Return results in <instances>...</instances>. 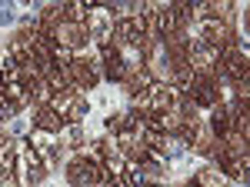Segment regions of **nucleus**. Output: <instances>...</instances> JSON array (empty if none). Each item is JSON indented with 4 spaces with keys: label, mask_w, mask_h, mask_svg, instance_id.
Returning <instances> with one entry per match:
<instances>
[{
    "label": "nucleus",
    "mask_w": 250,
    "mask_h": 187,
    "mask_svg": "<svg viewBox=\"0 0 250 187\" xmlns=\"http://www.w3.org/2000/svg\"><path fill=\"white\" fill-rule=\"evenodd\" d=\"M87 34L90 40H97L100 47H107V44H114V17H110V7L107 10H100V7H90V17H87Z\"/></svg>",
    "instance_id": "obj_8"
},
{
    "label": "nucleus",
    "mask_w": 250,
    "mask_h": 187,
    "mask_svg": "<svg viewBox=\"0 0 250 187\" xmlns=\"http://www.w3.org/2000/svg\"><path fill=\"white\" fill-rule=\"evenodd\" d=\"M37 20H40V27H43V34H50L54 27H60V23L67 20V3H50V7H43Z\"/></svg>",
    "instance_id": "obj_15"
},
{
    "label": "nucleus",
    "mask_w": 250,
    "mask_h": 187,
    "mask_svg": "<svg viewBox=\"0 0 250 187\" xmlns=\"http://www.w3.org/2000/svg\"><path fill=\"white\" fill-rule=\"evenodd\" d=\"M20 164H23V181H27V184H43V177H47V164H43L30 147L23 150Z\"/></svg>",
    "instance_id": "obj_13"
},
{
    "label": "nucleus",
    "mask_w": 250,
    "mask_h": 187,
    "mask_svg": "<svg viewBox=\"0 0 250 187\" xmlns=\"http://www.w3.org/2000/svg\"><path fill=\"white\" fill-rule=\"evenodd\" d=\"M207 127H210V134L217 137V140H227V137L233 134V111L227 107V104H213Z\"/></svg>",
    "instance_id": "obj_12"
},
{
    "label": "nucleus",
    "mask_w": 250,
    "mask_h": 187,
    "mask_svg": "<svg viewBox=\"0 0 250 187\" xmlns=\"http://www.w3.org/2000/svg\"><path fill=\"white\" fill-rule=\"evenodd\" d=\"M34 127H40V131H50V134H57V131H63L67 124L60 120V114L47 104V107H37L34 111Z\"/></svg>",
    "instance_id": "obj_14"
},
{
    "label": "nucleus",
    "mask_w": 250,
    "mask_h": 187,
    "mask_svg": "<svg viewBox=\"0 0 250 187\" xmlns=\"http://www.w3.org/2000/svg\"><path fill=\"white\" fill-rule=\"evenodd\" d=\"M14 14H10V7H0V20H10Z\"/></svg>",
    "instance_id": "obj_24"
},
{
    "label": "nucleus",
    "mask_w": 250,
    "mask_h": 187,
    "mask_svg": "<svg viewBox=\"0 0 250 187\" xmlns=\"http://www.w3.org/2000/svg\"><path fill=\"white\" fill-rule=\"evenodd\" d=\"M90 7H94V3H83V0L67 3V20H74V23H87V17H90Z\"/></svg>",
    "instance_id": "obj_20"
},
{
    "label": "nucleus",
    "mask_w": 250,
    "mask_h": 187,
    "mask_svg": "<svg viewBox=\"0 0 250 187\" xmlns=\"http://www.w3.org/2000/svg\"><path fill=\"white\" fill-rule=\"evenodd\" d=\"M3 140H7V134H3V131H0V144H3Z\"/></svg>",
    "instance_id": "obj_25"
},
{
    "label": "nucleus",
    "mask_w": 250,
    "mask_h": 187,
    "mask_svg": "<svg viewBox=\"0 0 250 187\" xmlns=\"http://www.w3.org/2000/svg\"><path fill=\"white\" fill-rule=\"evenodd\" d=\"M47 37L54 40L57 47H67V50H74V54H77V50H83V47L90 44L87 27H83V23H74V20H63V23H60V27H54Z\"/></svg>",
    "instance_id": "obj_6"
},
{
    "label": "nucleus",
    "mask_w": 250,
    "mask_h": 187,
    "mask_svg": "<svg viewBox=\"0 0 250 187\" xmlns=\"http://www.w3.org/2000/svg\"><path fill=\"white\" fill-rule=\"evenodd\" d=\"M77 154L83 157V161H90V164H97V167H104V161H107V144H83Z\"/></svg>",
    "instance_id": "obj_19"
},
{
    "label": "nucleus",
    "mask_w": 250,
    "mask_h": 187,
    "mask_svg": "<svg viewBox=\"0 0 250 187\" xmlns=\"http://www.w3.org/2000/svg\"><path fill=\"white\" fill-rule=\"evenodd\" d=\"M150 84H154V77L147 74V70H130V74H127V80H124V87H127V94H130V97L150 91Z\"/></svg>",
    "instance_id": "obj_17"
},
{
    "label": "nucleus",
    "mask_w": 250,
    "mask_h": 187,
    "mask_svg": "<svg viewBox=\"0 0 250 187\" xmlns=\"http://www.w3.org/2000/svg\"><path fill=\"white\" fill-rule=\"evenodd\" d=\"M184 94H187V100H190L197 111H210L213 104H224V100H220L224 94H220V84H217V77L197 74V77H193V84H190V87H187Z\"/></svg>",
    "instance_id": "obj_2"
},
{
    "label": "nucleus",
    "mask_w": 250,
    "mask_h": 187,
    "mask_svg": "<svg viewBox=\"0 0 250 187\" xmlns=\"http://www.w3.org/2000/svg\"><path fill=\"white\" fill-rule=\"evenodd\" d=\"M197 40H204V44H210V47H217V50H224V47H230L233 44V30L227 20H200V30L193 34Z\"/></svg>",
    "instance_id": "obj_7"
},
{
    "label": "nucleus",
    "mask_w": 250,
    "mask_h": 187,
    "mask_svg": "<svg viewBox=\"0 0 250 187\" xmlns=\"http://www.w3.org/2000/svg\"><path fill=\"white\" fill-rule=\"evenodd\" d=\"M50 107L60 114L63 124H80V120L87 117V111H90V100L80 91H67V94H57V97L50 100Z\"/></svg>",
    "instance_id": "obj_4"
},
{
    "label": "nucleus",
    "mask_w": 250,
    "mask_h": 187,
    "mask_svg": "<svg viewBox=\"0 0 250 187\" xmlns=\"http://www.w3.org/2000/svg\"><path fill=\"white\" fill-rule=\"evenodd\" d=\"M17 104H10V100H7V94L0 91V120H14V117H17Z\"/></svg>",
    "instance_id": "obj_22"
},
{
    "label": "nucleus",
    "mask_w": 250,
    "mask_h": 187,
    "mask_svg": "<svg viewBox=\"0 0 250 187\" xmlns=\"http://www.w3.org/2000/svg\"><path fill=\"white\" fill-rule=\"evenodd\" d=\"M70 84L77 87V91H94L97 84H100V74H97V60L90 57H77L74 64H70Z\"/></svg>",
    "instance_id": "obj_10"
},
{
    "label": "nucleus",
    "mask_w": 250,
    "mask_h": 187,
    "mask_svg": "<svg viewBox=\"0 0 250 187\" xmlns=\"http://www.w3.org/2000/svg\"><path fill=\"white\" fill-rule=\"evenodd\" d=\"M100 64H104V74H107V80L110 84H124L127 80V64H124V57H120V50H117L114 44H107V47H100Z\"/></svg>",
    "instance_id": "obj_11"
},
{
    "label": "nucleus",
    "mask_w": 250,
    "mask_h": 187,
    "mask_svg": "<svg viewBox=\"0 0 250 187\" xmlns=\"http://www.w3.org/2000/svg\"><path fill=\"white\" fill-rule=\"evenodd\" d=\"M43 80H47V87H50L54 97H57V94H67L74 87V84H70V74L60 70V67H43Z\"/></svg>",
    "instance_id": "obj_16"
},
{
    "label": "nucleus",
    "mask_w": 250,
    "mask_h": 187,
    "mask_svg": "<svg viewBox=\"0 0 250 187\" xmlns=\"http://www.w3.org/2000/svg\"><path fill=\"white\" fill-rule=\"evenodd\" d=\"M147 187H164V184H147Z\"/></svg>",
    "instance_id": "obj_26"
},
{
    "label": "nucleus",
    "mask_w": 250,
    "mask_h": 187,
    "mask_svg": "<svg viewBox=\"0 0 250 187\" xmlns=\"http://www.w3.org/2000/svg\"><path fill=\"white\" fill-rule=\"evenodd\" d=\"M124 120H127V117H120V114H114V117H107V131H110V134L117 137V134L124 131Z\"/></svg>",
    "instance_id": "obj_23"
},
{
    "label": "nucleus",
    "mask_w": 250,
    "mask_h": 187,
    "mask_svg": "<svg viewBox=\"0 0 250 187\" xmlns=\"http://www.w3.org/2000/svg\"><path fill=\"white\" fill-rule=\"evenodd\" d=\"M67 181H70V187H97V184H107V174H104V167H97L90 161H83L80 154H74L67 161Z\"/></svg>",
    "instance_id": "obj_3"
},
{
    "label": "nucleus",
    "mask_w": 250,
    "mask_h": 187,
    "mask_svg": "<svg viewBox=\"0 0 250 187\" xmlns=\"http://www.w3.org/2000/svg\"><path fill=\"white\" fill-rule=\"evenodd\" d=\"M217 74L227 77L230 84H237V80H247V77H250L247 50H244V47H237V44L224 47V50H220V64H217Z\"/></svg>",
    "instance_id": "obj_1"
},
{
    "label": "nucleus",
    "mask_w": 250,
    "mask_h": 187,
    "mask_svg": "<svg viewBox=\"0 0 250 187\" xmlns=\"http://www.w3.org/2000/svg\"><path fill=\"white\" fill-rule=\"evenodd\" d=\"M147 40V30H144V20L137 14H127V17L114 20V47H144Z\"/></svg>",
    "instance_id": "obj_5"
},
{
    "label": "nucleus",
    "mask_w": 250,
    "mask_h": 187,
    "mask_svg": "<svg viewBox=\"0 0 250 187\" xmlns=\"http://www.w3.org/2000/svg\"><path fill=\"white\" fill-rule=\"evenodd\" d=\"M67 144L74 150H80L87 140H83V131H80V124H67Z\"/></svg>",
    "instance_id": "obj_21"
},
{
    "label": "nucleus",
    "mask_w": 250,
    "mask_h": 187,
    "mask_svg": "<svg viewBox=\"0 0 250 187\" xmlns=\"http://www.w3.org/2000/svg\"><path fill=\"white\" fill-rule=\"evenodd\" d=\"M193 181H197L200 187H230V181L213 167V164H210V167H204V170H197V177H193Z\"/></svg>",
    "instance_id": "obj_18"
},
{
    "label": "nucleus",
    "mask_w": 250,
    "mask_h": 187,
    "mask_svg": "<svg viewBox=\"0 0 250 187\" xmlns=\"http://www.w3.org/2000/svg\"><path fill=\"white\" fill-rule=\"evenodd\" d=\"M147 100H150V114L160 117V114L177 111V107H180V91H177L173 84H150Z\"/></svg>",
    "instance_id": "obj_9"
}]
</instances>
